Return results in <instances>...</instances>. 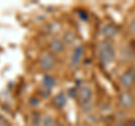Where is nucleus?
Listing matches in <instances>:
<instances>
[{
    "label": "nucleus",
    "instance_id": "7",
    "mask_svg": "<svg viewBox=\"0 0 135 126\" xmlns=\"http://www.w3.org/2000/svg\"><path fill=\"white\" fill-rule=\"evenodd\" d=\"M83 55V46L82 45H79L74 49L73 54H72V57H71V65L72 66H77L79 64L80 60Z\"/></svg>",
    "mask_w": 135,
    "mask_h": 126
},
{
    "label": "nucleus",
    "instance_id": "4",
    "mask_svg": "<svg viewBox=\"0 0 135 126\" xmlns=\"http://www.w3.org/2000/svg\"><path fill=\"white\" fill-rule=\"evenodd\" d=\"M55 65V57L50 53H45L41 57V68L44 71H50L54 68Z\"/></svg>",
    "mask_w": 135,
    "mask_h": 126
},
{
    "label": "nucleus",
    "instance_id": "10",
    "mask_svg": "<svg viewBox=\"0 0 135 126\" xmlns=\"http://www.w3.org/2000/svg\"><path fill=\"white\" fill-rule=\"evenodd\" d=\"M54 103H55V105H56L59 108H62L66 104V97H65V95L63 94V92H60V94H59L56 97H55V99H54Z\"/></svg>",
    "mask_w": 135,
    "mask_h": 126
},
{
    "label": "nucleus",
    "instance_id": "6",
    "mask_svg": "<svg viewBox=\"0 0 135 126\" xmlns=\"http://www.w3.org/2000/svg\"><path fill=\"white\" fill-rule=\"evenodd\" d=\"M116 33H117V28L115 25H113V24L105 25L103 29H101V35H103L105 38H112V37L116 35Z\"/></svg>",
    "mask_w": 135,
    "mask_h": 126
},
{
    "label": "nucleus",
    "instance_id": "19",
    "mask_svg": "<svg viewBox=\"0 0 135 126\" xmlns=\"http://www.w3.org/2000/svg\"><path fill=\"white\" fill-rule=\"evenodd\" d=\"M53 126H63L62 124H60V123H54V125Z\"/></svg>",
    "mask_w": 135,
    "mask_h": 126
},
{
    "label": "nucleus",
    "instance_id": "18",
    "mask_svg": "<svg viewBox=\"0 0 135 126\" xmlns=\"http://www.w3.org/2000/svg\"><path fill=\"white\" fill-rule=\"evenodd\" d=\"M31 104H33V105H37V104H38V101H36V99H35V98H33V99H31Z\"/></svg>",
    "mask_w": 135,
    "mask_h": 126
},
{
    "label": "nucleus",
    "instance_id": "9",
    "mask_svg": "<svg viewBox=\"0 0 135 126\" xmlns=\"http://www.w3.org/2000/svg\"><path fill=\"white\" fill-rule=\"evenodd\" d=\"M43 86L45 88H47V89L50 90L51 88H53L54 86H55V79H54L52 75H50V74H46L45 77L43 78Z\"/></svg>",
    "mask_w": 135,
    "mask_h": 126
},
{
    "label": "nucleus",
    "instance_id": "17",
    "mask_svg": "<svg viewBox=\"0 0 135 126\" xmlns=\"http://www.w3.org/2000/svg\"><path fill=\"white\" fill-rule=\"evenodd\" d=\"M127 126H135V119H132V120H131Z\"/></svg>",
    "mask_w": 135,
    "mask_h": 126
},
{
    "label": "nucleus",
    "instance_id": "3",
    "mask_svg": "<svg viewBox=\"0 0 135 126\" xmlns=\"http://www.w3.org/2000/svg\"><path fill=\"white\" fill-rule=\"evenodd\" d=\"M118 103H119V105L123 108L129 109L135 105V97H134V95L131 91H124V92H122V94L119 95Z\"/></svg>",
    "mask_w": 135,
    "mask_h": 126
},
{
    "label": "nucleus",
    "instance_id": "8",
    "mask_svg": "<svg viewBox=\"0 0 135 126\" xmlns=\"http://www.w3.org/2000/svg\"><path fill=\"white\" fill-rule=\"evenodd\" d=\"M50 47L52 50V52L54 53H61L63 50H64V44L63 42L59 38H54L50 44Z\"/></svg>",
    "mask_w": 135,
    "mask_h": 126
},
{
    "label": "nucleus",
    "instance_id": "11",
    "mask_svg": "<svg viewBox=\"0 0 135 126\" xmlns=\"http://www.w3.org/2000/svg\"><path fill=\"white\" fill-rule=\"evenodd\" d=\"M75 40V35H74V33L72 32H66L65 34H64V41L66 42L68 44H72L73 42Z\"/></svg>",
    "mask_w": 135,
    "mask_h": 126
},
{
    "label": "nucleus",
    "instance_id": "1",
    "mask_svg": "<svg viewBox=\"0 0 135 126\" xmlns=\"http://www.w3.org/2000/svg\"><path fill=\"white\" fill-rule=\"evenodd\" d=\"M98 53H99L100 62L105 65L109 64L115 57V50L113 47V44L108 41H104L99 44Z\"/></svg>",
    "mask_w": 135,
    "mask_h": 126
},
{
    "label": "nucleus",
    "instance_id": "15",
    "mask_svg": "<svg viewBox=\"0 0 135 126\" xmlns=\"http://www.w3.org/2000/svg\"><path fill=\"white\" fill-rule=\"evenodd\" d=\"M0 126H10V125L5 118H3V117L0 116Z\"/></svg>",
    "mask_w": 135,
    "mask_h": 126
},
{
    "label": "nucleus",
    "instance_id": "14",
    "mask_svg": "<svg viewBox=\"0 0 135 126\" xmlns=\"http://www.w3.org/2000/svg\"><path fill=\"white\" fill-rule=\"evenodd\" d=\"M129 31L132 32L133 34H135V18L129 23Z\"/></svg>",
    "mask_w": 135,
    "mask_h": 126
},
{
    "label": "nucleus",
    "instance_id": "12",
    "mask_svg": "<svg viewBox=\"0 0 135 126\" xmlns=\"http://www.w3.org/2000/svg\"><path fill=\"white\" fill-rule=\"evenodd\" d=\"M42 123H43V126H53L55 122H54V119L51 116H46Z\"/></svg>",
    "mask_w": 135,
    "mask_h": 126
},
{
    "label": "nucleus",
    "instance_id": "5",
    "mask_svg": "<svg viewBox=\"0 0 135 126\" xmlns=\"http://www.w3.org/2000/svg\"><path fill=\"white\" fill-rule=\"evenodd\" d=\"M78 97H79L80 103L82 105H88L92 98V91L89 87H82L79 91Z\"/></svg>",
    "mask_w": 135,
    "mask_h": 126
},
{
    "label": "nucleus",
    "instance_id": "16",
    "mask_svg": "<svg viewBox=\"0 0 135 126\" xmlns=\"http://www.w3.org/2000/svg\"><path fill=\"white\" fill-rule=\"evenodd\" d=\"M79 15L82 16V19H83V20H87V15H84L83 11H79Z\"/></svg>",
    "mask_w": 135,
    "mask_h": 126
},
{
    "label": "nucleus",
    "instance_id": "2",
    "mask_svg": "<svg viewBox=\"0 0 135 126\" xmlns=\"http://www.w3.org/2000/svg\"><path fill=\"white\" fill-rule=\"evenodd\" d=\"M119 82H120V86L125 88V89L132 88L135 85V69L128 68L127 70H125L124 73L120 75Z\"/></svg>",
    "mask_w": 135,
    "mask_h": 126
},
{
    "label": "nucleus",
    "instance_id": "13",
    "mask_svg": "<svg viewBox=\"0 0 135 126\" xmlns=\"http://www.w3.org/2000/svg\"><path fill=\"white\" fill-rule=\"evenodd\" d=\"M32 123L35 126H37L41 123V116L37 114V113H33L32 114Z\"/></svg>",
    "mask_w": 135,
    "mask_h": 126
}]
</instances>
